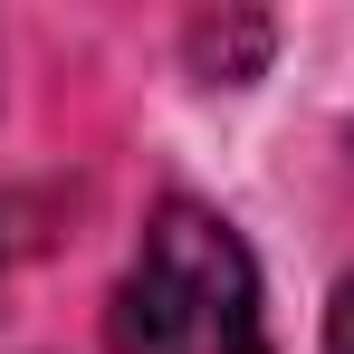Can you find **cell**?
<instances>
[{"label":"cell","instance_id":"1","mask_svg":"<svg viewBox=\"0 0 354 354\" xmlns=\"http://www.w3.org/2000/svg\"><path fill=\"white\" fill-rule=\"evenodd\" d=\"M115 354H268L259 268L221 211L163 201L115 288Z\"/></svg>","mask_w":354,"mask_h":354},{"label":"cell","instance_id":"2","mask_svg":"<svg viewBox=\"0 0 354 354\" xmlns=\"http://www.w3.org/2000/svg\"><path fill=\"white\" fill-rule=\"evenodd\" d=\"M192 58L211 67V77H221V67H230V77H239V67H259V58H268V19H239V29L201 19V29H192Z\"/></svg>","mask_w":354,"mask_h":354},{"label":"cell","instance_id":"3","mask_svg":"<svg viewBox=\"0 0 354 354\" xmlns=\"http://www.w3.org/2000/svg\"><path fill=\"white\" fill-rule=\"evenodd\" d=\"M326 354H354V278H345V297H335V316H326Z\"/></svg>","mask_w":354,"mask_h":354}]
</instances>
